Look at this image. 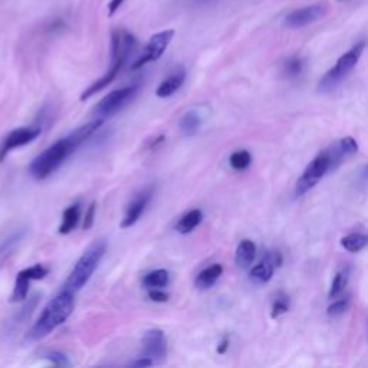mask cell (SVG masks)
<instances>
[{
    "label": "cell",
    "instance_id": "obj_12",
    "mask_svg": "<svg viewBox=\"0 0 368 368\" xmlns=\"http://www.w3.org/2000/svg\"><path fill=\"white\" fill-rule=\"evenodd\" d=\"M154 364L165 361L167 357V340L160 330H150L143 337V355Z\"/></svg>",
    "mask_w": 368,
    "mask_h": 368
},
{
    "label": "cell",
    "instance_id": "obj_3",
    "mask_svg": "<svg viewBox=\"0 0 368 368\" xmlns=\"http://www.w3.org/2000/svg\"><path fill=\"white\" fill-rule=\"evenodd\" d=\"M75 307V295L66 290H61L44 308L37 321L29 330L26 340L39 341L52 334L72 314Z\"/></svg>",
    "mask_w": 368,
    "mask_h": 368
},
{
    "label": "cell",
    "instance_id": "obj_26",
    "mask_svg": "<svg viewBox=\"0 0 368 368\" xmlns=\"http://www.w3.org/2000/svg\"><path fill=\"white\" fill-rule=\"evenodd\" d=\"M288 311H290V297L283 292H279L272 301V308H271L272 319L279 318L280 315L286 314Z\"/></svg>",
    "mask_w": 368,
    "mask_h": 368
},
{
    "label": "cell",
    "instance_id": "obj_36",
    "mask_svg": "<svg viewBox=\"0 0 368 368\" xmlns=\"http://www.w3.org/2000/svg\"><path fill=\"white\" fill-rule=\"evenodd\" d=\"M340 2H344V0H340Z\"/></svg>",
    "mask_w": 368,
    "mask_h": 368
},
{
    "label": "cell",
    "instance_id": "obj_32",
    "mask_svg": "<svg viewBox=\"0 0 368 368\" xmlns=\"http://www.w3.org/2000/svg\"><path fill=\"white\" fill-rule=\"evenodd\" d=\"M95 210H97V206H95V203H93L91 206L88 208V212H87V216H85V220H84V229L85 230L93 227L94 218H95Z\"/></svg>",
    "mask_w": 368,
    "mask_h": 368
},
{
    "label": "cell",
    "instance_id": "obj_24",
    "mask_svg": "<svg viewBox=\"0 0 368 368\" xmlns=\"http://www.w3.org/2000/svg\"><path fill=\"white\" fill-rule=\"evenodd\" d=\"M229 162H230V167L236 172H243L247 170L251 162H252V155L249 151L247 150H239V151H235L230 158H229Z\"/></svg>",
    "mask_w": 368,
    "mask_h": 368
},
{
    "label": "cell",
    "instance_id": "obj_30",
    "mask_svg": "<svg viewBox=\"0 0 368 368\" xmlns=\"http://www.w3.org/2000/svg\"><path fill=\"white\" fill-rule=\"evenodd\" d=\"M44 358L48 360L49 362H52L57 367H69L71 365L68 355L61 352V351H47L44 354Z\"/></svg>",
    "mask_w": 368,
    "mask_h": 368
},
{
    "label": "cell",
    "instance_id": "obj_23",
    "mask_svg": "<svg viewBox=\"0 0 368 368\" xmlns=\"http://www.w3.org/2000/svg\"><path fill=\"white\" fill-rule=\"evenodd\" d=\"M367 243L368 237L364 233H351L341 239V247L351 254L361 252L367 247Z\"/></svg>",
    "mask_w": 368,
    "mask_h": 368
},
{
    "label": "cell",
    "instance_id": "obj_28",
    "mask_svg": "<svg viewBox=\"0 0 368 368\" xmlns=\"http://www.w3.org/2000/svg\"><path fill=\"white\" fill-rule=\"evenodd\" d=\"M37 301H39V295H35L32 298H29V301L22 307V309L16 314L13 322L15 324H23L30 315H32V311L33 308L37 305Z\"/></svg>",
    "mask_w": 368,
    "mask_h": 368
},
{
    "label": "cell",
    "instance_id": "obj_4",
    "mask_svg": "<svg viewBox=\"0 0 368 368\" xmlns=\"http://www.w3.org/2000/svg\"><path fill=\"white\" fill-rule=\"evenodd\" d=\"M105 252H107L105 240L94 242L91 247L76 261L73 269L71 271L69 276L66 278L62 288L69 291L71 294L76 295V292L83 290L84 286L88 283V280L93 278V275L98 269Z\"/></svg>",
    "mask_w": 368,
    "mask_h": 368
},
{
    "label": "cell",
    "instance_id": "obj_21",
    "mask_svg": "<svg viewBox=\"0 0 368 368\" xmlns=\"http://www.w3.org/2000/svg\"><path fill=\"white\" fill-rule=\"evenodd\" d=\"M203 222V212L200 209H193L187 212L176 225V230L182 235L193 232Z\"/></svg>",
    "mask_w": 368,
    "mask_h": 368
},
{
    "label": "cell",
    "instance_id": "obj_20",
    "mask_svg": "<svg viewBox=\"0 0 368 368\" xmlns=\"http://www.w3.org/2000/svg\"><path fill=\"white\" fill-rule=\"evenodd\" d=\"M170 283V273L166 269H155L143 278V286L147 290H162Z\"/></svg>",
    "mask_w": 368,
    "mask_h": 368
},
{
    "label": "cell",
    "instance_id": "obj_8",
    "mask_svg": "<svg viewBox=\"0 0 368 368\" xmlns=\"http://www.w3.org/2000/svg\"><path fill=\"white\" fill-rule=\"evenodd\" d=\"M137 93L138 88L136 85L124 87L109 93L98 102V105L95 107V114L100 118H105L119 112L122 108H126L134 100Z\"/></svg>",
    "mask_w": 368,
    "mask_h": 368
},
{
    "label": "cell",
    "instance_id": "obj_35",
    "mask_svg": "<svg viewBox=\"0 0 368 368\" xmlns=\"http://www.w3.org/2000/svg\"><path fill=\"white\" fill-rule=\"evenodd\" d=\"M229 338L227 337H225L222 341H220V344H219V347H218V352L219 354H225L226 352V350L229 348Z\"/></svg>",
    "mask_w": 368,
    "mask_h": 368
},
{
    "label": "cell",
    "instance_id": "obj_34",
    "mask_svg": "<svg viewBox=\"0 0 368 368\" xmlns=\"http://www.w3.org/2000/svg\"><path fill=\"white\" fill-rule=\"evenodd\" d=\"M153 364H154V362H153L151 360L146 358V357H140L137 361L133 362V365H134V367H138V368H141V367H148V365H153Z\"/></svg>",
    "mask_w": 368,
    "mask_h": 368
},
{
    "label": "cell",
    "instance_id": "obj_7",
    "mask_svg": "<svg viewBox=\"0 0 368 368\" xmlns=\"http://www.w3.org/2000/svg\"><path fill=\"white\" fill-rule=\"evenodd\" d=\"M174 35H176V32L173 29H167V30L154 33L150 37L148 44L146 45L141 57L133 64L131 69L137 71V69H141L143 66H146V65H148L151 62L158 61L162 55H165V52L169 48V45L173 40Z\"/></svg>",
    "mask_w": 368,
    "mask_h": 368
},
{
    "label": "cell",
    "instance_id": "obj_25",
    "mask_svg": "<svg viewBox=\"0 0 368 368\" xmlns=\"http://www.w3.org/2000/svg\"><path fill=\"white\" fill-rule=\"evenodd\" d=\"M304 66H305V62L301 57H291L290 59L285 61L282 71L286 78H297L302 73Z\"/></svg>",
    "mask_w": 368,
    "mask_h": 368
},
{
    "label": "cell",
    "instance_id": "obj_18",
    "mask_svg": "<svg viewBox=\"0 0 368 368\" xmlns=\"http://www.w3.org/2000/svg\"><path fill=\"white\" fill-rule=\"evenodd\" d=\"M203 124V117L200 114L198 109H190L186 114H183V117L179 121V127L180 131L186 136V137H191L194 136L200 127Z\"/></svg>",
    "mask_w": 368,
    "mask_h": 368
},
{
    "label": "cell",
    "instance_id": "obj_19",
    "mask_svg": "<svg viewBox=\"0 0 368 368\" xmlns=\"http://www.w3.org/2000/svg\"><path fill=\"white\" fill-rule=\"evenodd\" d=\"M81 220V203H73L69 208L65 209L62 215V223L59 226L61 235H68L79 225Z\"/></svg>",
    "mask_w": 368,
    "mask_h": 368
},
{
    "label": "cell",
    "instance_id": "obj_22",
    "mask_svg": "<svg viewBox=\"0 0 368 368\" xmlns=\"http://www.w3.org/2000/svg\"><path fill=\"white\" fill-rule=\"evenodd\" d=\"M350 282V268H343L340 269L334 279H333V283H331V288H330V292H328V298L333 301V299H337L347 288V285Z\"/></svg>",
    "mask_w": 368,
    "mask_h": 368
},
{
    "label": "cell",
    "instance_id": "obj_2",
    "mask_svg": "<svg viewBox=\"0 0 368 368\" xmlns=\"http://www.w3.org/2000/svg\"><path fill=\"white\" fill-rule=\"evenodd\" d=\"M136 47V37L124 29H114L111 33V64L104 76L97 79L83 94H81V101H87L97 93L107 88L112 81L118 76L122 66L126 65L129 57L131 55Z\"/></svg>",
    "mask_w": 368,
    "mask_h": 368
},
{
    "label": "cell",
    "instance_id": "obj_15",
    "mask_svg": "<svg viewBox=\"0 0 368 368\" xmlns=\"http://www.w3.org/2000/svg\"><path fill=\"white\" fill-rule=\"evenodd\" d=\"M186 81V71L179 68L177 71H174L172 75H169L162 83L157 87L155 90V95L158 98H169L173 94H176L182 85L184 84Z\"/></svg>",
    "mask_w": 368,
    "mask_h": 368
},
{
    "label": "cell",
    "instance_id": "obj_16",
    "mask_svg": "<svg viewBox=\"0 0 368 368\" xmlns=\"http://www.w3.org/2000/svg\"><path fill=\"white\" fill-rule=\"evenodd\" d=\"M255 258H256V244L249 239H243L237 244V249H236V255H235L236 265L240 269H248L254 263Z\"/></svg>",
    "mask_w": 368,
    "mask_h": 368
},
{
    "label": "cell",
    "instance_id": "obj_10",
    "mask_svg": "<svg viewBox=\"0 0 368 368\" xmlns=\"http://www.w3.org/2000/svg\"><path fill=\"white\" fill-rule=\"evenodd\" d=\"M40 134H42V127L40 126H30V127H20L11 131L0 144V162H2L8 154L16 148L28 146L29 143L35 141Z\"/></svg>",
    "mask_w": 368,
    "mask_h": 368
},
{
    "label": "cell",
    "instance_id": "obj_14",
    "mask_svg": "<svg viewBox=\"0 0 368 368\" xmlns=\"http://www.w3.org/2000/svg\"><path fill=\"white\" fill-rule=\"evenodd\" d=\"M151 198V191L150 190H146V191H141L138 196H136V198L129 204V208L126 210V215L124 218H122L121 220V229H129L131 226H134L140 218L143 216L147 204Z\"/></svg>",
    "mask_w": 368,
    "mask_h": 368
},
{
    "label": "cell",
    "instance_id": "obj_9",
    "mask_svg": "<svg viewBox=\"0 0 368 368\" xmlns=\"http://www.w3.org/2000/svg\"><path fill=\"white\" fill-rule=\"evenodd\" d=\"M48 273H49V269L40 263L20 271L15 279L13 291L11 295V302H22V301L28 299L30 283L33 280H40V279L47 278Z\"/></svg>",
    "mask_w": 368,
    "mask_h": 368
},
{
    "label": "cell",
    "instance_id": "obj_6",
    "mask_svg": "<svg viewBox=\"0 0 368 368\" xmlns=\"http://www.w3.org/2000/svg\"><path fill=\"white\" fill-rule=\"evenodd\" d=\"M338 166L337 162L331 154V151L328 148H325L324 151H321L311 162L307 166V169L304 170L302 176L299 177V180L297 182L295 186V194L304 196L305 193H308L311 189H314L321 180L322 177H325V174H328L330 172L336 170Z\"/></svg>",
    "mask_w": 368,
    "mask_h": 368
},
{
    "label": "cell",
    "instance_id": "obj_29",
    "mask_svg": "<svg viewBox=\"0 0 368 368\" xmlns=\"http://www.w3.org/2000/svg\"><path fill=\"white\" fill-rule=\"evenodd\" d=\"M348 307H350V298L348 297L347 298H341V299L334 301L328 307V309H326V314H328V316H331V318H337V316L344 315L348 311Z\"/></svg>",
    "mask_w": 368,
    "mask_h": 368
},
{
    "label": "cell",
    "instance_id": "obj_31",
    "mask_svg": "<svg viewBox=\"0 0 368 368\" xmlns=\"http://www.w3.org/2000/svg\"><path fill=\"white\" fill-rule=\"evenodd\" d=\"M148 298L153 302H167L169 301V294L162 290H150Z\"/></svg>",
    "mask_w": 368,
    "mask_h": 368
},
{
    "label": "cell",
    "instance_id": "obj_5",
    "mask_svg": "<svg viewBox=\"0 0 368 368\" xmlns=\"http://www.w3.org/2000/svg\"><path fill=\"white\" fill-rule=\"evenodd\" d=\"M364 49H365V42H360L354 45L350 51H347L344 55H341L337 64L321 78L318 84V91L326 94L336 90L357 66L360 58L362 57Z\"/></svg>",
    "mask_w": 368,
    "mask_h": 368
},
{
    "label": "cell",
    "instance_id": "obj_33",
    "mask_svg": "<svg viewBox=\"0 0 368 368\" xmlns=\"http://www.w3.org/2000/svg\"><path fill=\"white\" fill-rule=\"evenodd\" d=\"M122 4H124V0H111L109 5H108V15L112 16V15L119 9V6H121Z\"/></svg>",
    "mask_w": 368,
    "mask_h": 368
},
{
    "label": "cell",
    "instance_id": "obj_11",
    "mask_svg": "<svg viewBox=\"0 0 368 368\" xmlns=\"http://www.w3.org/2000/svg\"><path fill=\"white\" fill-rule=\"evenodd\" d=\"M326 13H328V9H326L325 5L321 4L299 8L286 15L283 18L282 25L288 29H301L321 20Z\"/></svg>",
    "mask_w": 368,
    "mask_h": 368
},
{
    "label": "cell",
    "instance_id": "obj_1",
    "mask_svg": "<svg viewBox=\"0 0 368 368\" xmlns=\"http://www.w3.org/2000/svg\"><path fill=\"white\" fill-rule=\"evenodd\" d=\"M102 124H104V118L94 119L88 122V124L72 131L68 137L54 143L45 151L40 153L36 158H33V161L29 166V174L37 182L48 179L64 165V161L79 146H83L87 140H90L101 129Z\"/></svg>",
    "mask_w": 368,
    "mask_h": 368
},
{
    "label": "cell",
    "instance_id": "obj_13",
    "mask_svg": "<svg viewBox=\"0 0 368 368\" xmlns=\"http://www.w3.org/2000/svg\"><path fill=\"white\" fill-rule=\"evenodd\" d=\"M282 263V256L279 252H268L262 261L251 269V279L256 283H266L272 279L275 269Z\"/></svg>",
    "mask_w": 368,
    "mask_h": 368
},
{
    "label": "cell",
    "instance_id": "obj_17",
    "mask_svg": "<svg viewBox=\"0 0 368 368\" xmlns=\"http://www.w3.org/2000/svg\"><path fill=\"white\" fill-rule=\"evenodd\" d=\"M223 275V266L220 263H213L209 268H204L194 280V285L198 290H209L219 280V278Z\"/></svg>",
    "mask_w": 368,
    "mask_h": 368
},
{
    "label": "cell",
    "instance_id": "obj_27",
    "mask_svg": "<svg viewBox=\"0 0 368 368\" xmlns=\"http://www.w3.org/2000/svg\"><path fill=\"white\" fill-rule=\"evenodd\" d=\"M25 232L23 229H16L15 232H12L11 235H8L6 237H4L0 240V256H4L6 252H9L16 243H19L23 237Z\"/></svg>",
    "mask_w": 368,
    "mask_h": 368
}]
</instances>
